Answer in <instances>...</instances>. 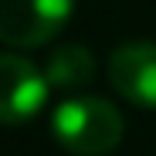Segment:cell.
<instances>
[{"label": "cell", "instance_id": "obj_1", "mask_svg": "<svg viewBox=\"0 0 156 156\" xmlns=\"http://www.w3.org/2000/svg\"><path fill=\"white\" fill-rule=\"evenodd\" d=\"M51 133L75 156H105L122 143L126 122L109 98L71 95L51 115Z\"/></svg>", "mask_w": 156, "mask_h": 156}, {"label": "cell", "instance_id": "obj_2", "mask_svg": "<svg viewBox=\"0 0 156 156\" xmlns=\"http://www.w3.org/2000/svg\"><path fill=\"white\" fill-rule=\"evenodd\" d=\"M75 0H0V41L10 48H41L71 20Z\"/></svg>", "mask_w": 156, "mask_h": 156}, {"label": "cell", "instance_id": "obj_3", "mask_svg": "<svg viewBox=\"0 0 156 156\" xmlns=\"http://www.w3.org/2000/svg\"><path fill=\"white\" fill-rule=\"evenodd\" d=\"M51 92L48 75L20 55H0V126H24L37 119Z\"/></svg>", "mask_w": 156, "mask_h": 156}, {"label": "cell", "instance_id": "obj_4", "mask_svg": "<svg viewBox=\"0 0 156 156\" xmlns=\"http://www.w3.org/2000/svg\"><path fill=\"white\" fill-rule=\"evenodd\" d=\"M112 88L139 109H156V44L129 41L112 51L109 58Z\"/></svg>", "mask_w": 156, "mask_h": 156}, {"label": "cell", "instance_id": "obj_5", "mask_svg": "<svg viewBox=\"0 0 156 156\" xmlns=\"http://www.w3.org/2000/svg\"><path fill=\"white\" fill-rule=\"evenodd\" d=\"M44 75L51 88H65V92H78L92 82L95 75V58L85 44H61L55 55L48 58Z\"/></svg>", "mask_w": 156, "mask_h": 156}]
</instances>
